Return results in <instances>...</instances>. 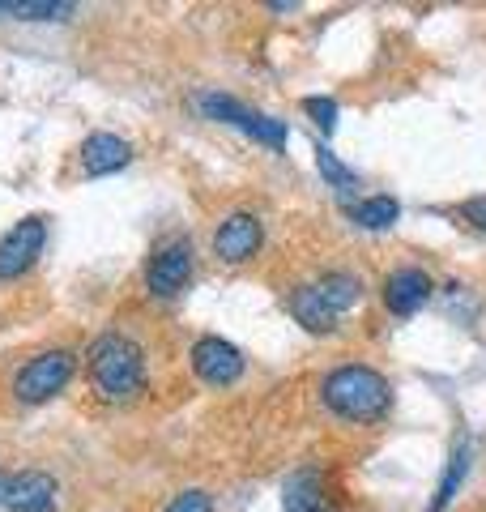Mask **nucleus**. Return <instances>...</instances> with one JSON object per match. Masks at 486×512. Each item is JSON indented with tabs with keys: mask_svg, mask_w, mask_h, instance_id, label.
Returning <instances> with one entry per match:
<instances>
[{
	"mask_svg": "<svg viewBox=\"0 0 486 512\" xmlns=\"http://www.w3.org/2000/svg\"><path fill=\"white\" fill-rule=\"evenodd\" d=\"M162 512H214V495L201 491V487H188V491L175 495V500Z\"/></svg>",
	"mask_w": 486,
	"mask_h": 512,
	"instance_id": "obj_20",
	"label": "nucleus"
},
{
	"mask_svg": "<svg viewBox=\"0 0 486 512\" xmlns=\"http://www.w3.org/2000/svg\"><path fill=\"white\" fill-rule=\"evenodd\" d=\"M435 295V282L431 274H423V269L405 265V269H393V274L384 278V308L393 316H414L423 312L427 303Z\"/></svg>",
	"mask_w": 486,
	"mask_h": 512,
	"instance_id": "obj_9",
	"label": "nucleus"
},
{
	"mask_svg": "<svg viewBox=\"0 0 486 512\" xmlns=\"http://www.w3.org/2000/svg\"><path fill=\"white\" fill-rule=\"evenodd\" d=\"M346 214L354 227H363V231H388L401 218V205H397V197H363L359 205H346Z\"/></svg>",
	"mask_w": 486,
	"mask_h": 512,
	"instance_id": "obj_16",
	"label": "nucleus"
},
{
	"mask_svg": "<svg viewBox=\"0 0 486 512\" xmlns=\"http://www.w3.org/2000/svg\"><path fill=\"white\" fill-rule=\"evenodd\" d=\"M0 13L18 22H64L77 13V5H69V0H0Z\"/></svg>",
	"mask_w": 486,
	"mask_h": 512,
	"instance_id": "obj_17",
	"label": "nucleus"
},
{
	"mask_svg": "<svg viewBox=\"0 0 486 512\" xmlns=\"http://www.w3.org/2000/svg\"><path fill=\"white\" fill-rule=\"evenodd\" d=\"M320 397L346 423H380L393 410V384H388L384 372H376L367 363H346L337 372H329L320 384Z\"/></svg>",
	"mask_w": 486,
	"mask_h": 512,
	"instance_id": "obj_2",
	"label": "nucleus"
},
{
	"mask_svg": "<svg viewBox=\"0 0 486 512\" xmlns=\"http://www.w3.org/2000/svg\"><path fill=\"white\" fill-rule=\"evenodd\" d=\"M56 500H60V487H56L52 474L22 470V474H13L5 508L9 512H56Z\"/></svg>",
	"mask_w": 486,
	"mask_h": 512,
	"instance_id": "obj_10",
	"label": "nucleus"
},
{
	"mask_svg": "<svg viewBox=\"0 0 486 512\" xmlns=\"http://www.w3.org/2000/svg\"><path fill=\"white\" fill-rule=\"evenodd\" d=\"M90 389L111 406H133L150 393V372H145V350L124 338V333H103L86 350Z\"/></svg>",
	"mask_w": 486,
	"mask_h": 512,
	"instance_id": "obj_1",
	"label": "nucleus"
},
{
	"mask_svg": "<svg viewBox=\"0 0 486 512\" xmlns=\"http://www.w3.org/2000/svg\"><path fill=\"white\" fill-rule=\"evenodd\" d=\"M133 163V146L116 133H90L81 141V171L86 175H116Z\"/></svg>",
	"mask_w": 486,
	"mask_h": 512,
	"instance_id": "obj_12",
	"label": "nucleus"
},
{
	"mask_svg": "<svg viewBox=\"0 0 486 512\" xmlns=\"http://www.w3.org/2000/svg\"><path fill=\"white\" fill-rule=\"evenodd\" d=\"M282 508L286 512H333V495H329V483L316 466H303L286 478L282 487Z\"/></svg>",
	"mask_w": 486,
	"mask_h": 512,
	"instance_id": "obj_11",
	"label": "nucleus"
},
{
	"mask_svg": "<svg viewBox=\"0 0 486 512\" xmlns=\"http://www.w3.org/2000/svg\"><path fill=\"white\" fill-rule=\"evenodd\" d=\"M9 483H13V474L0 470V508H5V500H9Z\"/></svg>",
	"mask_w": 486,
	"mask_h": 512,
	"instance_id": "obj_22",
	"label": "nucleus"
},
{
	"mask_svg": "<svg viewBox=\"0 0 486 512\" xmlns=\"http://www.w3.org/2000/svg\"><path fill=\"white\" fill-rule=\"evenodd\" d=\"M192 265H197V248H192V239L175 235L167 244H158L150 265H145V291L154 299H175L188 286L192 278Z\"/></svg>",
	"mask_w": 486,
	"mask_h": 512,
	"instance_id": "obj_5",
	"label": "nucleus"
},
{
	"mask_svg": "<svg viewBox=\"0 0 486 512\" xmlns=\"http://www.w3.org/2000/svg\"><path fill=\"white\" fill-rule=\"evenodd\" d=\"M303 116H312V124L320 133H333L337 128V103L324 99V94H312V99H303Z\"/></svg>",
	"mask_w": 486,
	"mask_h": 512,
	"instance_id": "obj_19",
	"label": "nucleus"
},
{
	"mask_svg": "<svg viewBox=\"0 0 486 512\" xmlns=\"http://www.w3.org/2000/svg\"><path fill=\"white\" fill-rule=\"evenodd\" d=\"M465 474H469V440H457V448L448 453V466L440 474V487H435L427 512H444L452 500H457V491L465 487Z\"/></svg>",
	"mask_w": 486,
	"mask_h": 512,
	"instance_id": "obj_15",
	"label": "nucleus"
},
{
	"mask_svg": "<svg viewBox=\"0 0 486 512\" xmlns=\"http://www.w3.org/2000/svg\"><path fill=\"white\" fill-rule=\"evenodd\" d=\"M316 291H320V299L329 303V308L337 312V316H346L354 303L363 299V282L354 278V274H346V269H329V274H320L316 282Z\"/></svg>",
	"mask_w": 486,
	"mask_h": 512,
	"instance_id": "obj_14",
	"label": "nucleus"
},
{
	"mask_svg": "<svg viewBox=\"0 0 486 512\" xmlns=\"http://www.w3.org/2000/svg\"><path fill=\"white\" fill-rule=\"evenodd\" d=\"M197 107L205 111L209 120L239 128V133H248L252 141H261V146H269L273 154L286 150V120L261 116V111L243 107L239 99H231V94H197Z\"/></svg>",
	"mask_w": 486,
	"mask_h": 512,
	"instance_id": "obj_4",
	"label": "nucleus"
},
{
	"mask_svg": "<svg viewBox=\"0 0 486 512\" xmlns=\"http://www.w3.org/2000/svg\"><path fill=\"white\" fill-rule=\"evenodd\" d=\"M47 248V222L39 214H30L22 222H13V227L0 235V282H13L35 269V261L43 256Z\"/></svg>",
	"mask_w": 486,
	"mask_h": 512,
	"instance_id": "obj_6",
	"label": "nucleus"
},
{
	"mask_svg": "<svg viewBox=\"0 0 486 512\" xmlns=\"http://www.w3.org/2000/svg\"><path fill=\"white\" fill-rule=\"evenodd\" d=\"M77 372V355L73 350H43V355H35L18 376H13V397H18L22 406H43L52 402L56 393L69 389V380Z\"/></svg>",
	"mask_w": 486,
	"mask_h": 512,
	"instance_id": "obj_3",
	"label": "nucleus"
},
{
	"mask_svg": "<svg viewBox=\"0 0 486 512\" xmlns=\"http://www.w3.org/2000/svg\"><path fill=\"white\" fill-rule=\"evenodd\" d=\"M261 244H265V222L248 210H231L214 231V256L222 265L252 261V256L261 252Z\"/></svg>",
	"mask_w": 486,
	"mask_h": 512,
	"instance_id": "obj_7",
	"label": "nucleus"
},
{
	"mask_svg": "<svg viewBox=\"0 0 486 512\" xmlns=\"http://www.w3.org/2000/svg\"><path fill=\"white\" fill-rule=\"evenodd\" d=\"M316 167H320L324 180H329V188H337L342 197H346V192L359 188V175H354V171H350V167H346L342 158H337L329 146H316Z\"/></svg>",
	"mask_w": 486,
	"mask_h": 512,
	"instance_id": "obj_18",
	"label": "nucleus"
},
{
	"mask_svg": "<svg viewBox=\"0 0 486 512\" xmlns=\"http://www.w3.org/2000/svg\"><path fill=\"white\" fill-rule=\"evenodd\" d=\"M461 214H465L469 222H474L478 231H486V197H474V201H465V205H461Z\"/></svg>",
	"mask_w": 486,
	"mask_h": 512,
	"instance_id": "obj_21",
	"label": "nucleus"
},
{
	"mask_svg": "<svg viewBox=\"0 0 486 512\" xmlns=\"http://www.w3.org/2000/svg\"><path fill=\"white\" fill-rule=\"evenodd\" d=\"M243 367H248L243 350L226 338H214V333H205V338H197V346H192V372H197L205 384H214V389L235 384L243 376Z\"/></svg>",
	"mask_w": 486,
	"mask_h": 512,
	"instance_id": "obj_8",
	"label": "nucleus"
},
{
	"mask_svg": "<svg viewBox=\"0 0 486 512\" xmlns=\"http://www.w3.org/2000/svg\"><path fill=\"white\" fill-rule=\"evenodd\" d=\"M286 308H290V316H295V325H303L307 333H337V325H342V316H337L329 303L320 299V291L312 282L307 286H295V291L286 295Z\"/></svg>",
	"mask_w": 486,
	"mask_h": 512,
	"instance_id": "obj_13",
	"label": "nucleus"
}]
</instances>
